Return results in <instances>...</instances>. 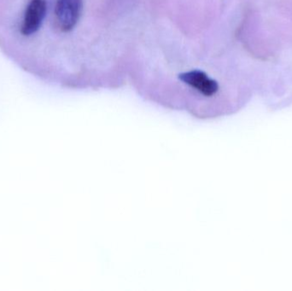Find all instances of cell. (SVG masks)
<instances>
[{"instance_id": "cell-1", "label": "cell", "mask_w": 292, "mask_h": 291, "mask_svg": "<svg viewBox=\"0 0 292 291\" xmlns=\"http://www.w3.org/2000/svg\"><path fill=\"white\" fill-rule=\"evenodd\" d=\"M82 8L83 0H57L55 17L61 31L68 33L74 29L79 22Z\"/></svg>"}, {"instance_id": "cell-2", "label": "cell", "mask_w": 292, "mask_h": 291, "mask_svg": "<svg viewBox=\"0 0 292 291\" xmlns=\"http://www.w3.org/2000/svg\"><path fill=\"white\" fill-rule=\"evenodd\" d=\"M180 81L196 90L205 99L216 96L219 90V84L216 80L210 79L204 71L191 70L179 74Z\"/></svg>"}, {"instance_id": "cell-3", "label": "cell", "mask_w": 292, "mask_h": 291, "mask_svg": "<svg viewBox=\"0 0 292 291\" xmlns=\"http://www.w3.org/2000/svg\"><path fill=\"white\" fill-rule=\"evenodd\" d=\"M47 5L46 0H31L26 9L22 24V34L30 36L37 33L46 17Z\"/></svg>"}]
</instances>
